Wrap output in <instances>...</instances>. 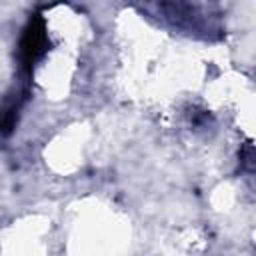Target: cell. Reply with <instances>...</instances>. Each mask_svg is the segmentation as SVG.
<instances>
[{
    "mask_svg": "<svg viewBox=\"0 0 256 256\" xmlns=\"http://www.w3.org/2000/svg\"><path fill=\"white\" fill-rule=\"evenodd\" d=\"M48 50V34H46V24L42 16H34L20 40V60L22 64L30 70L34 62H38Z\"/></svg>",
    "mask_w": 256,
    "mask_h": 256,
    "instance_id": "cell-1",
    "label": "cell"
}]
</instances>
